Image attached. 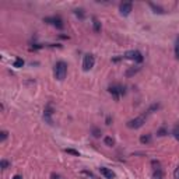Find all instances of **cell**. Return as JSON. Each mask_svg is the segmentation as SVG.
Returning a JSON list of instances; mask_svg holds the SVG:
<instances>
[{
  "label": "cell",
  "mask_w": 179,
  "mask_h": 179,
  "mask_svg": "<svg viewBox=\"0 0 179 179\" xmlns=\"http://www.w3.org/2000/svg\"><path fill=\"white\" fill-rule=\"evenodd\" d=\"M66 74H67V64L64 62H57L55 64V69H53V76L56 80H59V81H63L64 77H66Z\"/></svg>",
  "instance_id": "cell-1"
},
{
  "label": "cell",
  "mask_w": 179,
  "mask_h": 179,
  "mask_svg": "<svg viewBox=\"0 0 179 179\" xmlns=\"http://www.w3.org/2000/svg\"><path fill=\"white\" fill-rule=\"evenodd\" d=\"M144 123H146V113L141 115V116L134 117V119H130V120L126 123V126H127L129 129H140Z\"/></svg>",
  "instance_id": "cell-2"
},
{
  "label": "cell",
  "mask_w": 179,
  "mask_h": 179,
  "mask_svg": "<svg viewBox=\"0 0 179 179\" xmlns=\"http://www.w3.org/2000/svg\"><path fill=\"white\" fill-rule=\"evenodd\" d=\"M109 93L112 94V97L117 101V100L125 94V87H122L120 84H113V86L109 87Z\"/></svg>",
  "instance_id": "cell-3"
},
{
  "label": "cell",
  "mask_w": 179,
  "mask_h": 179,
  "mask_svg": "<svg viewBox=\"0 0 179 179\" xmlns=\"http://www.w3.org/2000/svg\"><path fill=\"white\" fill-rule=\"evenodd\" d=\"M94 64H95V57H94L91 53L86 55L84 59H83V70L84 71L91 70V69L94 67Z\"/></svg>",
  "instance_id": "cell-4"
},
{
  "label": "cell",
  "mask_w": 179,
  "mask_h": 179,
  "mask_svg": "<svg viewBox=\"0 0 179 179\" xmlns=\"http://www.w3.org/2000/svg\"><path fill=\"white\" fill-rule=\"evenodd\" d=\"M125 57L126 59H130V60H134V62H137V63L143 62V55L139 50H127L125 53Z\"/></svg>",
  "instance_id": "cell-5"
},
{
  "label": "cell",
  "mask_w": 179,
  "mask_h": 179,
  "mask_svg": "<svg viewBox=\"0 0 179 179\" xmlns=\"http://www.w3.org/2000/svg\"><path fill=\"white\" fill-rule=\"evenodd\" d=\"M45 23L53 24L57 30H63V28H64V24H63V20H62V17L60 16H55V17H50V18H45Z\"/></svg>",
  "instance_id": "cell-6"
},
{
  "label": "cell",
  "mask_w": 179,
  "mask_h": 179,
  "mask_svg": "<svg viewBox=\"0 0 179 179\" xmlns=\"http://www.w3.org/2000/svg\"><path fill=\"white\" fill-rule=\"evenodd\" d=\"M53 106L50 105V104H48L45 109H44V119H45V122H48L49 125H53V120H52V115H53Z\"/></svg>",
  "instance_id": "cell-7"
},
{
  "label": "cell",
  "mask_w": 179,
  "mask_h": 179,
  "mask_svg": "<svg viewBox=\"0 0 179 179\" xmlns=\"http://www.w3.org/2000/svg\"><path fill=\"white\" fill-rule=\"evenodd\" d=\"M133 8V3L132 1H125V3H120L119 6V10H120V14L122 16H129L130 11Z\"/></svg>",
  "instance_id": "cell-8"
},
{
  "label": "cell",
  "mask_w": 179,
  "mask_h": 179,
  "mask_svg": "<svg viewBox=\"0 0 179 179\" xmlns=\"http://www.w3.org/2000/svg\"><path fill=\"white\" fill-rule=\"evenodd\" d=\"M100 172H101L102 175L105 176L106 179H113L115 178V172L112 171V169H109V168H105V167H101L100 168Z\"/></svg>",
  "instance_id": "cell-9"
},
{
  "label": "cell",
  "mask_w": 179,
  "mask_h": 179,
  "mask_svg": "<svg viewBox=\"0 0 179 179\" xmlns=\"http://www.w3.org/2000/svg\"><path fill=\"white\" fill-rule=\"evenodd\" d=\"M93 30L95 32H101V23L95 17H93Z\"/></svg>",
  "instance_id": "cell-10"
},
{
  "label": "cell",
  "mask_w": 179,
  "mask_h": 179,
  "mask_svg": "<svg viewBox=\"0 0 179 179\" xmlns=\"http://www.w3.org/2000/svg\"><path fill=\"white\" fill-rule=\"evenodd\" d=\"M151 140H153L151 134H143V136L140 137V143H143V144H150Z\"/></svg>",
  "instance_id": "cell-11"
},
{
  "label": "cell",
  "mask_w": 179,
  "mask_h": 179,
  "mask_svg": "<svg viewBox=\"0 0 179 179\" xmlns=\"http://www.w3.org/2000/svg\"><path fill=\"white\" fill-rule=\"evenodd\" d=\"M150 7L153 8L156 13H158V14H164V13H165V11H164V8L160 7V6H157L156 3H151V1H150Z\"/></svg>",
  "instance_id": "cell-12"
},
{
  "label": "cell",
  "mask_w": 179,
  "mask_h": 179,
  "mask_svg": "<svg viewBox=\"0 0 179 179\" xmlns=\"http://www.w3.org/2000/svg\"><path fill=\"white\" fill-rule=\"evenodd\" d=\"M153 179H164V173H162V169H161V168H158V169L154 171Z\"/></svg>",
  "instance_id": "cell-13"
},
{
  "label": "cell",
  "mask_w": 179,
  "mask_h": 179,
  "mask_svg": "<svg viewBox=\"0 0 179 179\" xmlns=\"http://www.w3.org/2000/svg\"><path fill=\"white\" fill-rule=\"evenodd\" d=\"M23 66H24V60L23 59H20V57H17L16 60H14V67L20 69V67H23Z\"/></svg>",
  "instance_id": "cell-14"
},
{
  "label": "cell",
  "mask_w": 179,
  "mask_h": 179,
  "mask_svg": "<svg viewBox=\"0 0 179 179\" xmlns=\"http://www.w3.org/2000/svg\"><path fill=\"white\" fill-rule=\"evenodd\" d=\"M139 70H140L139 67H136V69H134V67H132V69H129V70L126 71V76H127V77H130V76H133V74H136Z\"/></svg>",
  "instance_id": "cell-15"
},
{
  "label": "cell",
  "mask_w": 179,
  "mask_h": 179,
  "mask_svg": "<svg viewBox=\"0 0 179 179\" xmlns=\"http://www.w3.org/2000/svg\"><path fill=\"white\" fill-rule=\"evenodd\" d=\"M104 141H105V144H106V146H109V147H112V146L115 144V140H113L112 137H105V139H104Z\"/></svg>",
  "instance_id": "cell-16"
},
{
  "label": "cell",
  "mask_w": 179,
  "mask_h": 179,
  "mask_svg": "<svg viewBox=\"0 0 179 179\" xmlns=\"http://www.w3.org/2000/svg\"><path fill=\"white\" fill-rule=\"evenodd\" d=\"M74 13H76V16L80 17L81 20L86 17V14H84V10H81V8H77V10H74Z\"/></svg>",
  "instance_id": "cell-17"
},
{
  "label": "cell",
  "mask_w": 179,
  "mask_h": 179,
  "mask_svg": "<svg viewBox=\"0 0 179 179\" xmlns=\"http://www.w3.org/2000/svg\"><path fill=\"white\" fill-rule=\"evenodd\" d=\"M8 165H10V162H8L7 160H1V161H0V167H1V169H7Z\"/></svg>",
  "instance_id": "cell-18"
},
{
  "label": "cell",
  "mask_w": 179,
  "mask_h": 179,
  "mask_svg": "<svg viewBox=\"0 0 179 179\" xmlns=\"http://www.w3.org/2000/svg\"><path fill=\"white\" fill-rule=\"evenodd\" d=\"M158 108H160V105H158V104H154V105H151V106L148 108L147 113H153V112H154V111H157ZM147 113H146V115H147Z\"/></svg>",
  "instance_id": "cell-19"
},
{
  "label": "cell",
  "mask_w": 179,
  "mask_h": 179,
  "mask_svg": "<svg viewBox=\"0 0 179 179\" xmlns=\"http://www.w3.org/2000/svg\"><path fill=\"white\" fill-rule=\"evenodd\" d=\"M93 136L94 137H100L101 136V130L98 127H93Z\"/></svg>",
  "instance_id": "cell-20"
},
{
  "label": "cell",
  "mask_w": 179,
  "mask_h": 179,
  "mask_svg": "<svg viewBox=\"0 0 179 179\" xmlns=\"http://www.w3.org/2000/svg\"><path fill=\"white\" fill-rule=\"evenodd\" d=\"M66 153H69V154H73V156H76V157L80 156V153H78V151H76V150H71V148H66Z\"/></svg>",
  "instance_id": "cell-21"
},
{
  "label": "cell",
  "mask_w": 179,
  "mask_h": 179,
  "mask_svg": "<svg viewBox=\"0 0 179 179\" xmlns=\"http://www.w3.org/2000/svg\"><path fill=\"white\" fill-rule=\"evenodd\" d=\"M0 134H1V137H0V141H1V143H3V141H4V140H6V139H7L8 133L6 132V130H3V132L0 133Z\"/></svg>",
  "instance_id": "cell-22"
},
{
  "label": "cell",
  "mask_w": 179,
  "mask_h": 179,
  "mask_svg": "<svg viewBox=\"0 0 179 179\" xmlns=\"http://www.w3.org/2000/svg\"><path fill=\"white\" fill-rule=\"evenodd\" d=\"M157 134H158V136H165V134H167V129H165V127H161V129L157 132Z\"/></svg>",
  "instance_id": "cell-23"
},
{
  "label": "cell",
  "mask_w": 179,
  "mask_h": 179,
  "mask_svg": "<svg viewBox=\"0 0 179 179\" xmlns=\"http://www.w3.org/2000/svg\"><path fill=\"white\" fill-rule=\"evenodd\" d=\"M175 56H176V59L179 60V41H178V44H176V46H175Z\"/></svg>",
  "instance_id": "cell-24"
},
{
  "label": "cell",
  "mask_w": 179,
  "mask_h": 179,
  "mask_svg": "<svg viewBox=\"0 0 179 179\" xmlns=\"http://www.w3.org/2000/svg\"><path fill=\"white\" fill-rule=\"evenodd\" d=\"M173 136H175L176 140H179V129L178 127H175V130H173Z\"/></svg>",
  "instance_id": "cell-25"
},
{
  "label": "cell",
  "mask_w": 179,
  "mask_h": 179,
  "mask_svg": "<svg viewBox=\"0 0 179 179\" xmlns=\"http://www.w3.org/2000/svg\"><path fill=\"white\" fill-rule=\"evenodd\" d=\"M173 176H175V179H179V167L173 171Z\"/></svg>",
  "instance_id": "cell-26"
},
{
  "label": "cell",
  "mask_w": 179,
  "mask_h": 179,
  "mask_svg": "<svg viewBox=\"0 0 179 179\" xmlns=\"http://www.w3.org/2000/svg\"><path fill=\"white\" fill-rule=\"evenodd\" d=\"M13 179H23V176H21V175H14Z\"/></svg>",
  "instance_id": "cell-27"
},
{
  "label": "cell",
  "mask_w": 179,
  "mask_h": 179,
  "mask_svg": "<svg viewBox=\"0 0 179 179\" xmlns=\"http://www.w3.org/2000/svg\"><path fill=\"white\" fill-rule=\"evenodd\" d=\"M106 125H111V116L106 117Z\"/></svg>",
  "instance_id": "cell-28"
},
{
  "label": "cell",
  "mask_w": 179,
  "mask_h": 179,
  "mask_svg": "<svg viewBox=\"0 0 179 179\" xmlns=\"http://www.w3.org/2000/svg\"><path fill=\"white\" fill-rule=\"evenodd\" d=\"M178 41H179V39H178Z\"/></svg>",
  "instance_id": "cell-29"
}]
</instances>
